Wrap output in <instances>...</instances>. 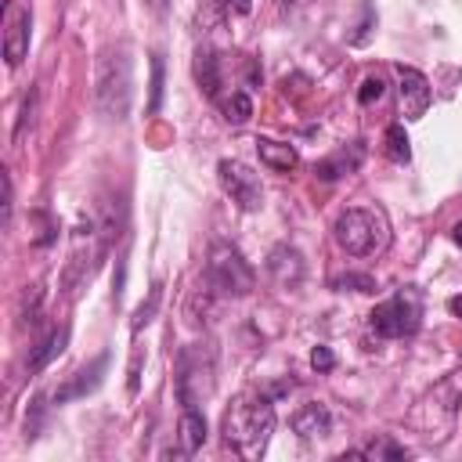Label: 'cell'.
<instances>
[{"mask_svg":"<svg viewBox=\"0 0 462 462\" xmlns=\"http://www.w3.org/2000/svg\"><path fill=\"white\" fill-rule=\"evenodd\" d=\"M451 238H455V245L462 249V224H455V227H451Z\"/></svg>","mask_w":462,"mask_h":462,"instance_id":"cell-30","label":"cell"},{"mask_svg":"<svg viewBox=\"0 0 462 462\" xmlns=\"http://www.w3.org/2000/svg\"><path fill=\"white\" fill-rule=\"evenodd\" d=\"M36 87H29V94H25V101H22V116H18V126H14V141H22L25 137V126H32V116H36Z\"/></svg>","mask_w":462,"mask_h":462,"instance_id":"cell-23","label":"cell"},{"mask_svg":"<svg viewBox=\"0 0 462 462\" xmlns=\"http://www.w3.org/2000/svg\"><path fill=\"white\" fill-rule=\"evenodd\" d=\"M386 159L404 166L411 159V148H408V134H404V123H390L386 126Z\"/></svg>","mask_w":462,"mask_h":462,"instance_id":"cell-19","label":"cell"},{"mask_svg":"<svg viewBox=\"0 0 462 462\" xmlns=\"http://www.w3.org/2000/svg\"><path fill=\"white\" fill-rule=\"evenodd\" d=\"M29 51V11H14L7 18V32H4V58L7 65H22Z\"/></svg>","mask_w":462,"mask_h":462,"instance_id":"cell-11","label":"cell"},{"mask_svg":"<svg viewBox=\"0 0 462 462\" xmlns=\"http://www.w3.org/2000/svg\"><path fill=\"white\" fill-rule=\"evenodd\" d=\"M227 11H235V14H249L253 11V0H220Z\"/></svg>","mask_w":462,"mask_h":462,"instance_id":"cell-27","label":"cell"},{"mask_svg":"<svg viewBox=\"0 0 462 462\" xmlns=\"http://www.w3.org/2000/svg\"><path fill=\"white\" fill-rule=\"evenodd\" d=\"M159 300H162V282H152V289H148V300L137 307V314H134V321H130V332H141L152 318H155V310H159Z\"/></svg>","mask_w":462,"mask_h":462,"instance_id":"cell-20","label":"cell"},{"mask_svg":"<svg viewBox=\"0 0 462 462\" xmlns=\"http://www.w3.org/2000/svg\"><path fill=\"white\" fill-rule=\"evenodd\" d=\"M361 458H372V462H401V458H408V451H404L401 444H393V440L383 433V437H372V440L361 448Z\"/></svg>","mask_w":462,"mask_h":462,"instance_id":"cell-18","label":"cell"},{"mask_svg":"<svg viewBox=\"0 0 462 462\" xmlns=\"http://www.w3.org/2000/svg\"><path fill=\"white\" fill-rule=\"evenodd\" d=\"M332 235L339 242V249L346 256H372L379 249H386V238H390V227H386V217L379 209H368V206H350L336 217L332 224Z\"/></svg>","mask_w":462,"mask_h":462,"instance_id":"cell-2","label":"cell"},{"mask_svg":"<svg viewBox=\"0 0 462 462\" xmlns=\"http://www.w3.org/2000/svg\"><path fill=\"white\" fill-rule=\"evenodd\" d=\"M217 105H220V112H224V119H227L231 126H242V123L253 116V97H249L245 90L220 94V97H217Z\"/></svg>","mask_w":462,"mask_h":462,"instance_id":"cell-17","label":"cell"},{"mask_svg":"<svg viewBox=\"0 0 462 462\" xmlns=\"http://www.w3.org/2000/svg\"><path fill=\"white\" fill-rule=\"evenodd\" d=\"M224 444L245 458L256 462L267 451V440L274 433V401L267 393H238L224 411Z\"/></svg>","mask_w":462,"mask_h":462,"instance_id":"cell-1","label":"cell"},{"mask_svg":"<svg viewBox=\"0 0 462 462\" xmlns=\"http://www.w3.org/2000/svg\"><path fill=\"white\" fill-rule=\"evenodd\" d=\"M11 195H14V191H11V177L4 173V224L11 220Z\"/></svg>","mask_w":462,"mask_h":462,"instance_id":"cell-28","label":"cell"},{"mask_svg":"<svg viewBox=\"0 0 462 462\" xmlns=\"http://www.w3.org/2000/svg\"><path fill=\"white\" fill-rule=\"evenodd\" d=\"M256 155H260L263 166H271L278 173H289L300 162V152L292 144H285V141H274V137H256Z\"/></svg>","mask_w":462,"mask_h":462,"instance_id":"cell-13","label":"cell"},{"mask_svg":"<svg viewBox=\"0 0 462 462\" xmlns=\"http://www.w3.org/2000/svg\"><path fill=\"white\" fill-rule=\"evenodd\" d=\"M368 325L375 336L383 339H404V336H415L419 325H422V292L404 285L397 289L390 300L375 303L372 314H368Z\"/></svg>","mask_w":462,"mask_h":462,"instance_id":"cell-4","label":"cell"},{"mask_svg":"<svg viewBox=\"0 0 462 462\" xmlns=\"http://www.w3.org/2000/svg\"><path fill=\"white\" fill-rule=\"evenodd\" d=\"M217 177H220V188L231 195V202H238L245 213H256L263 206V188H260V177L253 166H245L238 159H220Z\"/></svg>","mask_w":462,"mask_h":462,"instance_id":"cell-6","label":"cell"},{"mask_svg":"<svg viewBox=\"0 0 462 462\" xmlns=\"http://www.w3.org/2000/svg\"><path fill=\"white\" fill-rule=\"evenodd\" d=\"M65 343H69V328L65 325H58V328H51L36 346H32V354H29V361H25V368H29V375H36V372H43L61 350H65Z\"/></svg>","mask_w":462,"mask_h":462,"instance_id":"cell-14","label":"cell"},{"mask_svg":"<svg viewBox=\"0 0 462 462\" xmlns=\"http://www.w3.org/2000/svg\"><path fill=\"white\" fill-rule=\"evenodd\" d=\"M332 289H336V292H375V278H372V274L346 271V274L332 278Z\"/></svg>","mask_w":462,"mask_h":462,"instance_id":"cell-21","label":"cell"},{"mask_svg":"<svg viewBox=\"0 0 462 462\" xmlns=\"http://www.w3.org/2000/svg\"><path fill=\"white\" fill-rule=\"evenodd\" d=\"M397 79H401L397 90H401V112H404V119H422L426 108L433 105L430 79L419 69H411V65H397Z\"/></svg>","mask_w":462,"mask_h":462,"instance_id":"cell-7","label":"cell"},{"mask_svg":"<svg viewBox=\"0 0 462 462\" xmlns=\"http://www.w3.org/2000/svg\"><path fill=\"white\" fill-rule=\"evenodd\" d=\"M361 159H365V148L354 141V144H350V152H346V148H339L336 155L321 159V162L314 166V173H318L321 180H339L343 173H354V170L361 166Z\"/></svg>","mask_w":462,"mask_h":462,"instance_id":"cell-16","label":"cell"},{"mask_svg":"<svg viewBox=\"0 0 462 462\" xmlns=\"http://www.w3.org/2000/svg\"><path fill=\"white\" fill-rule=\"evenodd\" d=\"M162 76H166V65H162V54H152V97H148V112L155 116L162 108Z\"/></svg>","mask_w":462,"mask_h":462,"instance_id":"cell-22","label":"cell"},{"mask_svg":"<svg viewBox=\"0 0 462 462\" xmlns=\"http://www.w3.org/2000/svg\"><path fill=\"white\" fill-rule=\"evenodd\" d=\"M40 419H43V397H32V408H29V415H25V437H36Z\"/></svg>","mask_w":462,"mask_h":462,"instance_id":"cell-26","label":"cell"},{"mask_svg":"<svg viewBox=\"0 0 462 462\" xmlns=\"http://www.w3.org/2000/svg\"><path fill=\"white\" fill-rule=\"evenodd\" d=\"M195 79H199V87H202V94L206 97H220V58H217V51L213 47H199L195 51Z\"/></svg>","mask_w":462,"mask_h":462,"instance_id":"cell-15","label":"cell"},{"mask_svg":"<svg viewBox=\"0 0 462 462\" xmlns=\"http://www.w3.org/2000/svg\"><path fill=\"white\" fill-rule=\"evenodd\" d=\"M267 274L274 278L278 289H296L307 274V263H303V253L289 242H278L271 253H267Z\"/></svg>","mask_w":462,"mask_h":462,"instance_id":"cell-8","label":"cell"},{"mask_svg":"<svg viewBox=\"0 0 462 462\" xmlns=\"http://www.w3.org/2000/svg\"><path fill=\"white\" fill-rule=\"evenodd\" d=\"M448 310H451L455 318H462V296H451V300H448Z\"/></svg>","mask_w":462,"mask_h":462,"instance_id":"cell-29","label":"cell"},{"mask_svg":"<svg viewBox=\"0 0 462 462\" xmlns=\"http://www.w3.org/2000/svg\"><path fill=\"white\" fill-rule=\"evenodd\" d=\"M206 285H209L217 296L238 300V296H249V292H253L256 271L249 267V260L242 256V249H238L235 242L217 238V242L209 245V260H206Z\"/></svg>","mask_w":462,"mask_h":462,"instance_id":"cell-3","label":"cell"},{"mask_svg":"<svg viewBox=\"0 0 462 462\" xmlns=\"http://www.w3.org/2000/svg\"><path fill=\"white\" fill-rule=\"evenodd\" d=\"M383 90H386V83H383L379 76H368V79L361 83V90H357V101H361V105H372V101L383 97Z\"/></svg>","mask_w":462,"mask_h":462,"instance_id":"cell-24","label":"cell"},{"mask_svg":"<svg viewBox=\"0 0 462 462\" xmlns=\"http://www.w3.org/2000/svg\"><path fill=\"white\" fill-rule=\"evenodd\" d=\"M105 368H108V350H101L90 365H83L65 386H58L54 390V404H65V401H76V397H87V393H94L97 386H101V375H105Z\"/></svg>","mask_w":462,"mask_h":462,"instance_id":"cell-9","label":"cell"},{"mask_svg":"<svg viewBox=\"0 0 462 462\" xmlns=\"http://www.w3.org/2000/svg\"><path fill=\"white\" fill-rule=\"evenodd\" d=\"M177 440H180V451H184V455H195V451L206 444V415L199 411V404H188V408L180 411Z\"/></svg>","mask_w":462,"mask_h":462,"instance_id":"cell-12","label":"cell"},{"mask_svg":"<svg viewBox=\"0 0 462 462\" xmlns=\"http://www.w3.org/2000/svg\"><path fill=\"white\" fill-rule=\"evenodd\" d=\"M310 365H314V372H332V368H336V354H332V346L318 343V346L310 350Z\"/></svg>","mask_w":462,"mask_h":462,"instance_id":"cell-25","label":"cell"},{"mask_svg":"<svg viewBox=\"0 0 462 462\" xmlns=\"http://www.w3.org/2000/svg\"><path fill=\"white\" fill-rule=\"evenodd\" d=\"M292 433H300L303 440H321V437H328V433H332V411H328L325 404H318V401L296 408V411H292Z\"/></svg>","mask_w":462,"mask_h":462,"instance_id":"cell-10","label":"cell"},{"mask_svg":"<svg viewBox=\"0 0 462 462\" xmlns=\"http://www.w3.org/2000/svg\"><path fill=\"white\" fill-rule=\"evenodd\" d=\"M134 97V79H130V58L123 51L105 54L97 69V108L108 119H126Z\"/></svg>","mask_w":462,"mask_h":462,"instance_id":"cell-5","label":"cell"}]
</instances>
